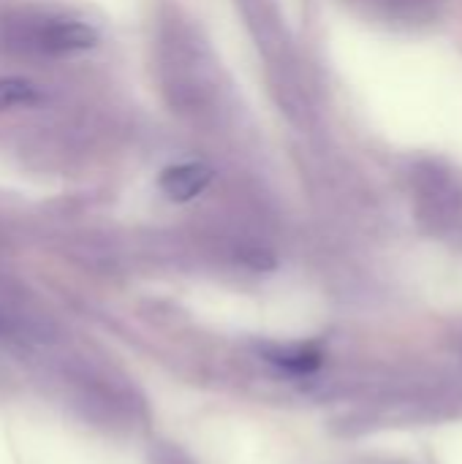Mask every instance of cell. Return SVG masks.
Segmentation results:
<instances>
[{
  "label": "cell",
  "mask_w": 462,
  "mask_h": 464,
  "mask_svg": "<svg viewBox=\"0 0 462 464\" xmlns=\"http://www.w3.org/2000/svg\"><path fill=\"white\" fill-rule=\"evenodd\" d=\"M41 98L38 87L30 79H19V76H8L0 79V109H11V106H30Z\"/></svg>",
  "instance_id": "obj_4"
},
{
  "label": "cell",
  "mask_w": 462,
  "mask_h": 464,
  "mask_svg": "<svg viewBox=\"0 0 462 464\" xmlns=\"http://www.w3.org/2000/svg\"><path fill=\"white\" fill-rule=\"evenodd\" d=\"M267 362L278 364L280 370L289 372H313L321 364V356L310 348H267L264 351Z\"/></svg>",
  "instance_id": "obj_3"
},
{
  "label": "cell",
  "mask_w": 462,
  "mask_h": 464,
  "mask_svg": "<svg viewBox=\"0 0 462 464\" xmlns=\"http://www.w3.org/2000/svg\"><path fill=\"white\" fill-rule=\"evenodd\" d=\"M95 41H98V33L82 22H52L38 35L41 49L57 52V54L90 49V46H95Z\"/></svg>",
  "instance_id": "obj_2"
},
{
  "label": "cell",
  "mask_w": 462,
  "mask_h": 464,
  "mask_svg": "<svg viewBox=\"0 0 462 464\" xmlns=\"http://www.w3.org/2000/svg\"><path fill=\"white\" fill-rule=\"evenodd\" d=\"M210 182H212V169L210 166H204V163H182V166H172V169L163 171L161 190L172 201H191Z\"/></svg>",
  "instance_id": "obj_1"
},
{
  "label": "cell",
  "mask_w": 462,
  "mask_h": 464,
  "mask_svg": "<svg viewBox=\"0 0 462 464\" xmlns=\"http://www.w3.org/2000/svg\"><path fill=\"white\" fill-rule=\"evenodd\" d=\"M155 464H191L180 451H174V449H161L158 451V457H155Z\"/></svg>",
  "instance_id": "obj_5"
}]
</instances>
